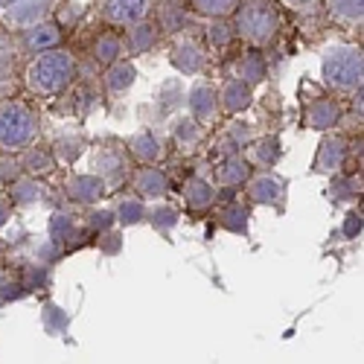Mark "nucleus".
Returning <instances> with one entry per match:
<instances>
[{"mask_svg":"<svg viewBox=\"0 0 364 364\" xmlns=\"http://www.w3.org/2000/svg\"><path fill=\"white\" fill-rule=\"evenodd\" d=\"M76 79V58L65 47H50L33 53L29 65L23 68V87L33 97H58L73 85Z\"/></svg>","mask_w":364,"mask_h":364,"instance_id":"obj_1","label":"nucleus"},{"mask_svg":"<svg viewBox=\"0 0 364 364\" xmlns=\"http://www.w3.org/2000/svg\"><path fill=\"white\" fill-rule=\"evenodd\" d=\"M230 21L236 29V38H242L248 47L265 50L277 41L283 15L277 0H239Z\"/></svg>","mask_w":364,"mask_h":364,"instance_id":"obj_2","label":"nucleus"},{"mask_svg":"<svg viewBox=\"0 0 364 364\" xmlns=\"http://www.w3.org/2000/svg\"><path fill=\"white\" fill-rule=\"evenodd\" d=\"M323 85L338 97H353L361 90L364 79V53L358 44H332L323 50L321 58Z\"/></svg>","mask_w":364,"mask_h":364,"instance_id":"obj_3","label":"nucleus"},{"mask_svg":"<svg viewBox=\"0 0 364 364\" xmlns=\"http://www.w3.org/2000/svg\"><path fill=\"white\" fill-rule=\"evenodd\" d=\"M38 132H41V119L33 102L18 97L0 100V149L21 151L38 140Z\"/></svg>","mask_w":364,"mask_h":364,"instance_id":"obj_4","label":"nucleus"},{"mask_svg":"<svg viewBox=\"0 0 364 364\" xmlns=\"http://www.w3.org/2000/svg\"><path fill=\"white\" fill-rule=\"evenodd\" d=\"M207 47L190 33V29H184V33H178L175 41H172V50H169V65L184 73V76H198L204 73L207 68Z\"/></svg>","mask_w":364,"mask_h":364,"instance_id":"obj_5","label":"nucleus"},{"mask_svg":"<svg viewBox=\"0 0 364 364\" xmlns=\"http://www.w3.org/2000/svg\"><path fill=\"white\" fill-rule=\"evenodd\" d=\"M94 172L102 178V184L108 187V193L111 190H117V187H123L126 181L132 178V155L123 149V146H105V149H100V155H97V161H94Z\"/></svg>","mask_w":364,"mask_h":364,"instance_id":"obj_6","label":"nucleus"},{"mask_svg":"<svg viewBox=\"0 0 364 364\" xmlns=\"http://www.w3.org/2000/svg\"><path fill=\"white\" fill-rule=\"evenodd\" d=\"M151 12H155V0H100V15L114 29H126Z\"/></svg>","mask_w":364,"mask_h":364,"instance_id":"obj_7","label":"nucleus"},{"mask_svg":"<svg viewBox=\"0 0 364 364\" xmlns=\"http://www.w3.org/2000/svg\"><path fill=\"white\" fill-rule=\"evenodd\" d=\"M187 105H190V117L198 119L204 129L216 126L219 123V97H216V85L207 82V79H196L190 85V94H187Z\"/></svg>","mask_w":364,"mask_h":364,"instance_id":"obj_8","label":"nucleus"},{"mask_svg":"<svg viewBox=\"0 0 364 364\" xmlns=\"http://www.w3.org/2000/svg\"><path fill=\"white\" fill-rule=\"evenodd\" d=\"M245 196L251 204H265V207H274L283 201L286 196V181L271 172V169H259V172H251L245 178Z\"/></svg>","mask_w":364,"mask_h":364,"instance_id":"obj_9","label":"nucleus"},{"mask_svg":"<svg viewBox=\"0 0 364 364\" xmlns=\"http://www.w3.org/2000/svg\"><path fill=\"white\" fill-rule=\"evenodd\" d=\"M347 158H350V140L344 134H326L318 146L312 169L318 175H338V172H344Z\"/></svg>","mask_w":364,"mask_h":364,"instance_id":"obj_10","label":"nucleus"},{"mask_svg":"<svg viewBox=\"0 0 364 364\" xmlns=\"http://www.w3.org/2000/svg\"><path fill=\"white\" fill-rule=\"evenodd\" d=\"M65 196L79 207H94L108 196V187L97 172H70L65 181Z\"/></svg>","mask_w":364,"mask_h":364,"instance_id":"obj_11","label":"nucleus"},{"mask_svg":"<svg viewBox=\"0 0 364 364\" xmlns=\"http://www.w3.org/2000/svg\"><path fill=\"white\" fill-rule=\"evenodd\" d=\"M129 181H132L134 196L143 198L146 204H149V201H161V198H166V193H169V178H166V172H164L158 164H146V166L134 169V175H132Z\"/></svg>","mask_w":364,"mask_h":364,"instance_id":"obj_12","label":"nucleus"},{"mask_svg":"<svg viewBox=\"0 0 364 364\" xmlns=\"http://www.w3.org/2000/svg\"><path fill=\"white\" fill-rule=\"evenodd\" d=\"M216 97H219V111L228 117H236L242 111H248L254 102V87L248 82H242L239 76H228L219 87H216Z\"/></svg>","mask_w":364,"mask_h":364,"instance_id":"obj_13","label":"nucleus"},{"mask_svg":"<svg viewBox=\"0 0 364 364\" xmlns=\"http://www.w3.org/2000/svg\"><path fill=\"white\" fill-rule=\"evenodd\" d=\"M62 38H65V33H62V26H58V23H53V21H38V23H33V26L21 29L18 47H21L23 53H41V50L58 47V44H62Z\"/></svg>","mask_w":364,"mask_h":364,"instance_id":"obj_14","label":"nucleus"},{"mask_svg":"<svg viewBox=\"0 0 364 364\" xmlns=\"http://www.w3.org/2000/svg\"><path fill=\"white\" fill-rule=\"evenodd\" d=\"M251 164L242 158V151L236 155H225V158H216L213 164V184L216 187H225V190H236L245 184V178L251 175Z\"/></svg>","mask_w":364,"mask_h":364,"instance_id":"obj_15","label":"nucleus"},{"mask_svg":"<svg viewBox=\"0 0 364 364\" xmlns=\"http://www.w3.org/2000/svg\"><path fill=\"white\" fill-rule=\"evenodd\" d=\"M245 158L251 164V169H274L283 158V143L274 134H265V137H254L245 146Z\"/></svg>","mask_w":364,"mask_h":364,"instance_id":"obj_16","label":"nucleus"},{"mask_svg":"<svg viewBox=\"0 0 364 364\" xmlns=\"http://www.w3.org/2000/svg\"><path fill=\"white\" fill-rule=\"evenodd\" d=\"M303 123L315 132H332L341 123V102L336 97H323V100H312L303 111Z\"/></svg>","mask_w":364,"mask_h":364,"instance_id":"obj_17","label":"nucleus"},{"mask_svg":"<svg viewBox=\"0 0 364 364\" xmlns=\"http://www.w3.org/2000/svg\"><path fill=\"white\" fill-rule=\"evenodd\" d=\"M158 41H161V26H158V21L143 18V21L132 23V26H126V36H123L126 55L149 53V50H155Z\"/></svg>","mask_w":364,"mask_h":364,"instance_id":"obj_18","label":"nucleus"},{"mask_svg":"<svg viewBox=\"0 0 364 364\" xmlns=\"http://www.w3.org/2000/svg\"><path fill=\"white\" fill-rule=\"evenodd\" d=\"M126 151L132 155V161L140 164V166H146V164H161V158H164V140H161L155 132H151V129H140V132H134V134L129 137Z\"/></svg>","mask_w":364,"mask_h":364,"instance_id":"obj_19","label":"nucleus"},{"mask_svg":"<svg viewBox=\"0 0 364 364\" xmlns=\"http://www.w3.org/2000/svg\"><path fill=\"white\" fill-rule=\"evenodd\" d=\"M181 196H184V201H187V207L193 210V213H204V210H210L216 204L219 187L210 184V181L201 178V175H190L184 181V187H181Z\"/></svg>","mask_w":364,"mask_h":364,"instance_id":"obj_20","label":"nucleus"},{"mask_svg":"<svg viewBox=\"0 0 364 364\" xmlns=\"http://www.w3.org/2000/svg\"><path fill=\"white\" fill-rule=\"evenodd\" d=\"M18 44L0 38V100L12 97L18 87Z\"/></svg>","mask_w":364,"mask_h":364,"instance_id":"obj_21","label":"nucleus"},{"mask_svg":"<svg viewBox=\"0 0 364 364\" xmlns=\"http://www.w3.org/2000/svg\"><path fill=\"white\" fill-rule=\"evenodd\" d=\"M18 158H21V166H23V175H33V178H41L47 172L55 169V155H53V149L50 146H38V143H29L26 149L18 151Z\"/></svg>","mask_w":364,"mask_h":364,"instance_id":"obj_22","label":"nucleus"},{"mask_svg":"<svg viewBox=\"0 0 364 364\" xmlns=\"http://www.w3.org/2000/svg\"><path fill=\"white\" fill-rule=\"evenodd\" d=\"M50 149H53V155H55L58 164H73L76 158L85 155L87 140H85V134H82L79 129H65V132H58V134L53 137Z\"/></svg>","mask_w":364,"mask_h":364,"instance_id":"obj_23","label":"nucleus"},{"mask_svg":"<svg viewBox=\"0 0 364 364\" xmlns=\"http://www.w3.org/2000/svg\"><path fill=\"white\" fill-rule=\"evenodd\" d=\"M90 55H94V62L100 68H108L119 58H126V47H123V36L114 33V29H102L97 36L94 47H90Z\"/></svg>","mask_w":364,"mask_h":364,"instance_id":"obj_24","label":"nucleus"},{"mask_svg":"<svg viewBox=\"0 0 364 364\" xmlns=\"http://www.w3.org/2000/svg\"><path fill=\"white\" fill-rule=\"evenodd\" d=\"M137 79V70L132 62H126V58H119V62L108 65L105 73H102V87H105V94L108 97H123L126 90L134 85Z\"/></svg>","mask_w":364,"mask_h":364,"instance_id":"obj_25","label":"nucleus"},{"mask_svg":"<svg viewBox=\"0 0 364 364\" xmlns=\"http://www.w3.org/2000/svg\"><path fill=\"white\" fill-rule=\"evenodd\" d=\"M158 6V26L161 33H169V36H178L184 33L187 23H190V12L184 9V4L181 0H161Z\"/></svg>","mask_w":364,"mask_h":364,"instance_id":"obj_26","label":"nucleus"},{"mask_svg":"<svg viewBox=\"0 0 364 364\" xmlns=\"http://www.w3.org/2000/svg\"><path fill=\"white\" fill-rule=\"evenodd\" d=\"M329 21H336L347 29H358L364 21V0H323Z\"/></svg>","mask_w":364,"mask_h":364,"instance_id":"obj_27","label":"nucleus"},{"mask_svg":"<svg viewBox=\"0 0 364 364\" xmlns=\"http://www.w3.org/2000/svg\"><path fill=\"white\" fill-rule=\"evenodd\" d=\"M233 76H239L242 82H248L251 87L259 85L265 79V58H262V53L257 47H251L248 53H242L236 58V73Z\"/></svg>","mask_w":364,"mask_h":364,"instance_id":"obj_28","label":"nucleus"},{"mask_svg":"<svg viewBox=\"0 0 364 364\" xmlns=\"http://www.w3.org/2000/svg\"><path fill=\"white\" fill-rule=\"evenodd\" d=\"M44 184L33 175H21L9 184V201L12 204H38L44 198Z\"/></svg>","mask_w":364,"mask_h":364,"instance_id":"obj_29","label":"nucleus"},{"mask_svg":"<svg viewBox=\"0 0 364 364\" xmlns=\"http://www.w3.org/2000/svg\"><path fill=\"white\" fill-rule=\"evenodd\" d=\"M201 140H204V126L198 123V119L181 117V119H175V123H172V143H175L178 149L190 151V149H196Z\"/></svg>","mask_w":364,"mask_h":364,"instance_id":"obj_30","label":"nucleus"},{"mask_svg":"<svg viewBox=\"0 0 364 364\" xmlns=\"http://www.w3.org/2000/svg\"><path fill=\"white\" fill-rule=\"evenodd\" d=\"M44 18H47V0H23L15 9H9V26L15 29H26Z\"/></svg>","mask_w":364,"mask_h":364,"instance_id":"obj_31","label":"nucleus"},{"mask_svg":"<svg viewBox=\"0 0 364 364\" xmlns=\"http://www.w3.org/2000/svg\"><path fill=\"white\" fill-rule=\"evenodd\" d=\"M143 219H146V201L137 196H119L114 207V222L132 228V225H140Z\"/></svg>","mask_w":364,"mask_h":364,"instance_id":"obj_32","label":"nucleus"},{"mask_svg":"<svg viewBox=\"0 0 364 364\" xmlns=\"http://www.w3.org/2000/svg\"><path fill=\"white\" fill-rule=\"evenodd\" d=\"M236 41V29L230 18H210L207 21V44L213 50H228Z\"/></svg>","mask_w":364,"mask_h":364,"instance_id":"obj_33","label":"nucleus"},{"mask_svg":"<svg viewBox=\"0 0 364 364\" xmlns=\"http://www.w3.org/2000/svg\"><path fill=\"white\" fill-rule=\"evenodd\" d=\"M146 219L151 222V228H158V230H172L178 225V210L172 204H166V198L149 201L146 204Z\"/></svg>","mask_w":364,"mask_h":364,"instance_id":"obj_34","label":"nucleus"},{"mask_svg":"<svg viewBox=\"0 0 364 364\" xmlns=\"http://www.w3.org/2000/svg\"><path fill=\"white\" fill-rule=\"evenodd\" d=\"M239 0H190V12L198 18H230Z\"/></svg>","mask_w":364,"mask_h":364,"instance_id":"obj_35","label":"nucleus"},{"mask_svg":"<svg viewBox=\"0 0 364 364\" xmlns=\"http://www.w3.org/2000/svg\"><path fill=\"white\" fill-rule=\"evenodd\" d=\"M219 225L222 228H228V230H233V233H245L248 230V207H242L239 201H230V204H225L222 210H219Z\"/></svg>","mask_w":364,"mask_h":364,"instance_id":"obj_36","label":"nucleus"},{"mask_svg":"<svg viewBox=\"0 0 364 364\" xmlns=\"http://www.w3.org/2000/svg\"><path fill=\"white\" fill-rule=\"evenodd\" d=\"M76 230H79V225H76L73 216H68V213H55L53 222H50V236H53V242H70V239L76 236Z\"/></svg>","mask_w":364,"mask_h":364,"instance_id":"obj_37","label":"nucleus"},{"mask_svg":"<svg viewBox=\"0 0 364 364\" xmlns=\"http://www.w3.org/2000/svg\"><path fill=\"white\" fill-rule=\"evenodd\" d=\"M21 175H23V166H21L18 151H6V155L0 158V181H4V184H12V181Z\"/></svg>","mask_w":364,"mask_h":364,"instance_id":"obj_38","label":"nucleus"},{"mask_svg":"<svg viewBox=\"0 0 364 364\" xmlns=\"http://www.w3.org/2000/svg\"><path fill=\"white\" fill-rule=\"evenodd\" d=\"M280 6H286L289 12H297V15H309V12H315L323 0H277Z\"/></svg>","mask_w":364,"mask_h":364,"instance_id":"obj_39","label":"nucleus"},{"mask_svg":"<svg viewBox=\"0 0 364 364\" xmlns=\"http://www.w3.org/2000/svg\"><path fill=\"white\" fill-rule=\"evenodd\" d=\"M87 225H90V228H102V230H108V228L114 225V210H90Z\"/></svg>","mask_w":364,"mask_h":364,"instance_id":"obj_40","label":"nucleus"},{"mask_svg":"<svg viewBox=\"0 0 364 364\" xmlns=\"http://www.w3.org/2000/svg\"><path fill=\"white\" fill-rule=\"evenodd\" d=\"M9 216H12V201L9 196H0V228L9 222Z\"/></svg>","mask_w":364,"mask_h":364,"instance_id":"obj_41","label":"nucleus"}]
</instances>
